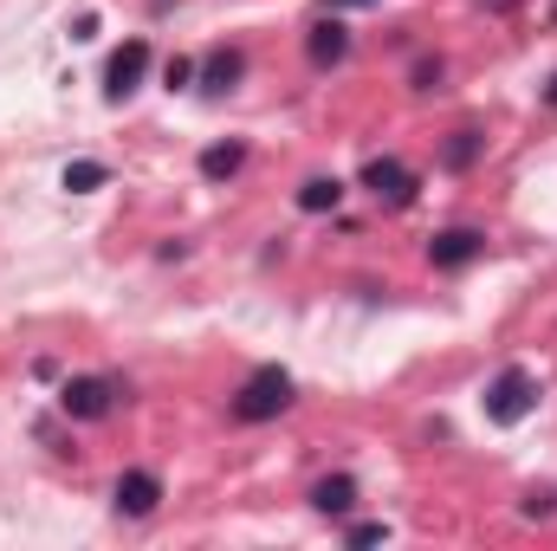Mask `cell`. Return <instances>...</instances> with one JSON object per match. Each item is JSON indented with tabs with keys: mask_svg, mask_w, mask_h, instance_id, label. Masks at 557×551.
Wrapping results in <instances>:
<instances>
[{
	"mask_svg": "<svg viewBox=\"0 0 557 551\" xmlns=\"http://www.w3.org/2000/svg\"><path fill=\"white\" fill-rule=\"evenodd\" d=\"M441 78H447V59H441V52H421L416 65H409V91H421V98L441 91Z\"/></svg>",
	"mask_w": 557,
	"mask_h": 551,
	"instance_id": "5bb4252c",
	"label": "cell"
},
{
	"mask_svg": "<svg viewBox=\"0 0 557 551\" xmlns=\"http://www.w3.org/2000/svg\"><path fill=\"white\" fill-rule=\"evenodd\" d=\"M162 85H169V91L195 85V59H169V65H162Z\"/></svg>",
	"mask_w": 557,
	"mask_h": 551,
	"instance_id": "e0dca14e",
	"label": "cell"
},
{
	"mask_svg": "<svg viewBox=\"0 0 557 551\" xmlns=\"http://www.w3.org/2000/svg\"><path fill=\"white\" fill-rule=\"evenodd\" d=\"M104 182H111V169H104V162H91V156L65 169V188H72V195H91V188H104Z\"/></svg>",
	"mask_w": 557,
	"mask_h": 551,
	"instance_id": "9a60e30c",
	"label": "cell"
},
{
	"mask_svg": "<svg viewBox=\"0 0 557 551\" xmlns=\"http://www.w3.org/2000/svg\"><path fill=\"white\" fill-rule=\"evenodd\" d=\"M240 78H247V52H240V46H214V52L195 65V85H201V91H214V98H221V91H234Z\"/></svg>",
	"mask_w": 557,
	"mask_h": 551,
	"instance_id": "9c48e42d",
	"label": "cell"
},
{
	"mask_svg": "<svg viewBox=\"0 0 557 551\" xmlns=\"http://www.w3.org/2000/svg\"><path fill=\"white\" fill-rule=\"evenodd\" d=\"M285 409H292V370H278V364H260V370L234 390V403H227V415H234V421H247V428L278 421Z\"/></svg>",
	"mask_w": 557,
	"mask_h": 551,
	"instance_id": "6da1fadb",
	"label": "cell"
},
{
	"mask_svg": "<svg viewBox=\"0 0 557 551\" xmlns=\"http://www.w3.org/2000/svg\"><path fill=\"white\" fill-rule=\"evenodd\" d=\"M480 149H486V131H473V124H460L454 137L441 143V169H454V175H467V169L480 162Z\"/></svg>",
	"mask_w": 557,
	"mask_h": 551,
	"instance_id": "7c38bea8",
	"label": "cell"
},
{
	"mask_svg": "<svg viewBox=\"0 0 557 551\" xmlns=\"http://www.w3.org/2000/svg\"><path fill=\"white\" fill-rule=\"evenodd\" d=\"M357 182H363V188H370V195H376L383 208H409V201H416V188H421L416 169H409L403 156H370Z\"/></svg>",
	"mask_w": 557,
	"mask_h": 551,
	"instance_id": "277c9868",
	"label": "cell"
},
{
	"mask_svg": "<svg viewBox=\"0 0 557 551\" xmlns=\"http://www.w3.org/2000/svg\"><path fill=\"white\" fill-rule=\"evenodd\" d=\"M117 396H131V383H117V377H72L59 390V409L72 415V421H104V415L117 409Z\"/></svg>",
	"mask_w": 557,
	"mask_h": 551,
	"instance_id": "3957f363",
	"label": "cell"
},
{
	"mask_svg": "<svg viewBox=\"0 0 557 551\" xmlns=\"http://www.w3.org/2000/svg\"><path fill=\"white\" fill-rule=\"evenodd\" d=\"M545 105H552V111H557V72H552V85H545Z\"/></svg>",
	"mask_w": 557,
	"mask_h": 551,
	"instance_id": "d6986e66",
	"label": "cell"
},
{
	"mask_svg": "<svg viewBox=\"0 0 557 551\" xmlns=\"http://www.w3.org/2000/svg\"><path fill=\"white\" fill-rule=\"evenodd\" d=\"M486 254V234L480 228H441L434 241H428V267H441V273H460V267H473Z\"/></svg>",
	"mask_w": 557,
	"mask_h": 551,
	"instance_id": "8992f818",
	"label": "cell"
},
{
	"mask_svg": "<svg viewBox=\"0 0 557 551\" xmlns=\"http://www.w3.org/2000/svg\"><path fill=\"white\" fill-rule=\"evenodd\" d=\"M357 7H383V0H331V13H357Z\"/></svg>",
	"mask_w": 557,
	"mask_h": 551,
	"instance_id": "ac0fdd59",
	"label": "cell"
},
{
	"mask_svg": "<svg viewBox=\"0 0 557 551\" xmlns=\"http://www.w3.org/2000/svg\"><path fill=\"white\" fill-rule=\"evenodd\" d=\"M240 169H247V143L240 137L208 143V149H201V175H208V182H234Z\"/></svg>",
	"mask_w": 557,
	"mask_h": 551,
	"instance_id": "8fae6325",
	"label": "cell"
},
{
	"mask_svg": "<svg viewBox=\"0 0 557 551\" xmlns=\"http://www.w3.org/2000/svg\"><path fill=\"white\" fill-rule=\"evenodd\" d=\"M305 59H311L318 72H331V65H344V59H350V26H344L337 13H324V20H311V26H305Z\"/></svg>",
	"mask_w": 557,
	"mask_h": 551,
	"instance_id": "ba28073f",
	"label": "cell"
},
{
	"mask_svg": "<svg viewBox=\"0 0 557 551\" xmlns=\"http://www.w3.org/2000/svg\"><path fill=\"white\" fill-rule=\"evenodd\" d=\"M311 513H324V519H350V513H357V480H350V474H324V480L311 487Z\"/></svg>",
	"mask_w": 557,
	"mask_h": 551,
	"instance_id": "30bf717a",
	"label": "cell"
},
{
	"mask_svg": "<svg viewBox=\"0 0 557 551\" xmlns=\"http://www.w3.org/2000/svg\"><path fill=\"white\" fill-rule=\"evenodd\" d=\"M143 72H149V39H124V46L104 59V98L124 105V98L143 85Z\"/></svg>",
	"mask_w": 557,
	"mask_h": 551,
	"instance_id": "5b68a950",
	"label": "cell"
},
{
	"mask_svg": "<svg viewBox=\"0 0 557 551\" xmlns=\"http://www.w3.org/2000/svg\"><path fill=\"white\" fill-rule=\"evenodd\" d=\"M480 403H486V421H499V428H519L525 415L539 409V377H532L525 364H506V370L486 383V396H480Z\"/></svg>",
	"mask_w": 557,
	"mask_h": 551,
	"instance_id": "7a4b0ae2",
	"label": "cell"
},
{
	"mask_svg": "<svg viewBox=\"0 0 557 551\" xmlns=\"http://www.w3.org/2000/svg\"><path fill=\"white\" fill-rule=\"evenodd\" d=\"M344 539L350 546H389V526L383 519H357V526H344Z\"/></svg>",
	"mask_w": 557,
	"mask_h": 551,
	"instance_id": "2e32d148",
	"label": "cell"
},
{
	"mask_svg": "<svg viewBox=\"0 0 557 551\" xmlns=\"http://www.w3.org/2000/svg\"><path fill=\"white\" fill-rule=\"evenodd\" d=\"M552 20H557V7H552Z\"/></svg>",
	"mask_w": 557,
	"mask_h": 551,
	"instance_id": "ffe728a7",
	"label": "cell"
},
{
	"mask_svg": "<svg viewBox=\"0 0 557 551\" xmlns=\"http://www.w3.org/2000/svg\"><path fill=\"white\" fill-rule=\"evenodd\" d=\"M111 506H117L124 519H149V513L162 506V474H149V467L117 474V487H111Z\"/></svg>",
	"mask_w": 557,
	"mask_h": 551,
	"instance_id": "52a82bcc",
	"label": "cell"
},
{
	"mask_svg": "<svg viewBox=\"0 0 557 551\" xmlns=\"http://www.w3.org/2000/svg\"><path fill=\"white\" fill-rule=\"evenodd\" d=\"M337 201H344V182H337V175L298 182V208H305V215H337Z\"/></svg>",
	"mask_w": 557,
	"mask_h": 551,
	"instance_id": "4fadbf2b",
	"label": "cell"
}]
</instances>
